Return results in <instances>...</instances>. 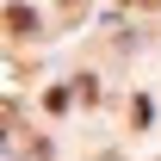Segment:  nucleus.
Masks as SVG:
<instances>
[{"instance_id":"obj_4","label":"nucleus","mask_w":161,"mask_h":161,"mask_svg":"<svg viewBox=\"0 0 161 161\" xmlns=\"http://www.w3.org/2000/svg\"><path fill=\"white\" fill-rule=\"evenodd\" d=\"M149 6H161V0H149Z\"/></svg>"},{"instance_id":"obj_2","label":"nucleus","mask_w":161,"mask_h":161,"mask_svg":"<svg viewBox=\"0 0 161 161\" xmlns=\"http://www.w3.org/2000/svg\"><path fill=\"white\" fill-rule=\"evenodd\" d=\"M68 99H75L68 87H50V93H43V105H50V112H68Z\"/></svg>"},{"instance_id":"obj_1","label":"nucleus","mask_w":161,"mask_h":161,"mask_svg":"<svg viewBox=\"0 0 161 161\" xmlns=\"http://www.w3.org/2000/svg\"><path fill=\"white\" fill-rule=\"evenodd\" d=\"M6 31H13V37H31V31H37L31 6H6Z\"/></svg>"},{"instance_id":"obj_3","label":"nucleus","mask_w":161,"mask_h":161,"mask_svg":"<svg viewBox=\"0 0 161 161\" xmlns=\"http://www.w3.org/2000/svg\"><path fill=\"white\" fill-rule=\"evenodd\" d=\"M0 136H6V124H0Z\"/></svg>"}]
</instances>
